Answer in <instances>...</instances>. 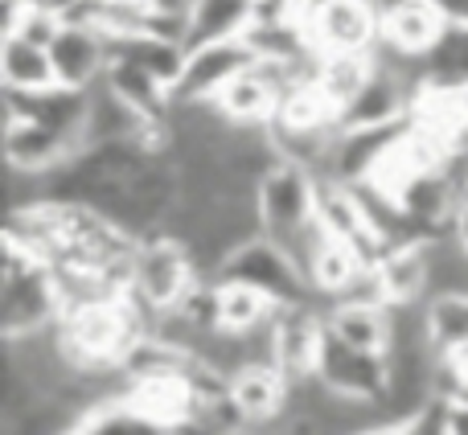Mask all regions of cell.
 <instances>
[{
	"mask_svg": "<svg viewBox=\"0 0 468 435\" xmlns=\"http://www.w3.org/2000/svg\"><path fill=\"white\" fill-rule=\"evenodd\" d=\"M66 313L58 275L37 250H29L21 239L8 234L5 242V292H0V316H5V341L29 337L49 324H58Z\"/></svg>",
	"mask_w": 468,
	"mask_h": 435,
	"instance_id": "6da1fadb",
	"label": "cell"
},
{
	"mask_svg": "<svg viewBox=\"0 0 468 435\" xmlns=\"http://www.w3.org/2000/svg\"><path fill=\"white\" fill-rule=\"evenodd\" d=\"M202 283V267L194 263L189 247L173 234L156 230L136 242V259H132V296L153 313H173L189 292Z\"/></svg>",
	"mask_w": 468,
	"mask_h": 435,
	"instance_id": "7a4b0ae2",
	"label": "cell"
},
{
	"mask_svg": "<svg viewBox=\"0 0 468 435\" xmlns=\"http://www.w3.org/2000/svg\"><path fill=\"white\" fill-rule=\"evenodd\" d=\"M374 66H378L374 54H316L313 82L329 95V103L337 107V111H346V103L366 87Z\"/></svg>",
	"mask_w": 468,
	"mask_h": 435,
	"instance_id": "d6986e66",
	"label": "cell"
},
{
	"mask_svg": "<svg viewBox=\"0 0 468 435\" xmlns=\"http://www.w3.org/2000/svg\"><path fill=\"white\" fill-rule=\"evenodd\" d=\"M423 82L468 87V25H448L440 46L423 58Z\"/></svg>",
	"mask_w": 468,
	"mask_h": 435,
	"instance_id": "ffe728a7",
	"label": "cell"
},
{
	"mask_svg": "<svg viewBox=\"0 0 468 435\" xmlns=\"http://www.w3.org/2000/svg\"><path fill=\"white\" fill-rule=\"evenodd\" d=\"M87 107H90V90L82 87H41V90H8L5 87V111L8 123L13 120H33L46 123L54 132H66L70 140L82 144V123H87Z\"/></svg>",
	"mask_w": 468,
	"mask_h": 435,
	"instance_id": "9c48e42d",
	"label": "cell"
},
{
	"mask_svg": "<svg viewBox=\"0 0 468 435\" xmlns=\"http://www.w3.org/2000/svg\"><path fill=\"white\" fill-rule=\"evenodd\" d=\"M255 21V0H194L186 21V49L239 41L250 33Z\"/></svg>",
	"mask_w": 468,
	"mask_h": 435,
	"instance_id": "9a60e30c",
	"label": "cell"
},
{
	"mask_svg": "<svg viewBox=\"0 0 468 435\" xmlns=\"http://www.w3.org/2000/svg\"><path fill=\"white\" fill-rule=\"evenodd\" d=\"M214 280H234V283H247V288L263 292L267 300H275L280 308H296V304H313V283L304 280L300 263L280 247L275 239L259 234V239L242 242L239 250L218 267Z\"/></svg>",
	"mask_w": 468,
	"mask_h": 435,
	"instance_id": "3957f363",
	"label": "cell"
},
{
	"mask_svg": "<svg viewBox=\"0 0 468 435\" xmlns=\"http://www.w3.org/2000/svg\"><path fill=\"white\" fill-rule=\"evenodd\" d=\"M66 435H173V431L165 423H156L153 415H144L123 395V398H107V403H90Z\"/></svg>",
	"mask_w": 468,
	"mask_h": 435,
	"instance_id": "2e32d148",
	"label": "cell"
},
{
	"mask_svg": "<svg viewBox=\"0 0 468 435\" xmlns=\"http://www.w3.org/2000/svg\"><path fill=\"white\" fill-rule=\"evenodd\" d=\"M74 153H82V144L70 140L66 132H54L33 120L5 123V156H8V169H16V173H37V177H46V173L62 169Z\"/></svg>",
	"mask_w": 468,
	"mask_h": 435,
	"instance_id": "8fae6325",
	"label": "cell"
},
{
	"mask_svg": "<svg viewBox=\"0 0 468 435\" xmlns=\"http://www.w3.org/2000/svg\"><path fill=\"white\" fill-rule=\"evenodd\" d=\"M464 186H468V169H464Z\"/></svg>",
	"mask_w": 468,
	"mask_h": 435,
	"instance_id": "603a6c76",
	"label": "cell"
},
{
	"mask_svg": "<svg viewBox=\"0 0 468 435\" xmlns=\"http://www.w3.org/2000/svg\"><path fill=\"white\" fill-rule=\"evenodd\" d=\"M227 395L234 398V407L247 423H275L288 411L292 378L275 362H250L239 374H230Z\"/></svg>",
	"mask_w": 468,
	"mask_h": 435,
	"instance_id": "7c38bea8",
	"label": "cell"
},
{
	"mask_svg": "<svg viewBox=\"0 0 468 435\" xmlns=\"http://www.w3.org/2000/svg\"><path fill=\"white\" fill-rule=\"evenodd\" d=\"M304 33L316 54H374L382 41V0H308Z\"/></svg>",
	"mask_w": 468,
	"mask_h": 435,
	"instance_id": "277c9868",
	"label": "cell"
},
{
	"mask_svg": "<svg viewBox=\"0 0 468 435\" xmlns=\"http://www.w3.org/2000/svg\"><path fill=\"white\" fill-rule=\"evenodd\" d=\"M49 58H54V74L62 87H82L90 90L112 66V37L99 25L66 16L62 29L49 41Z\"/></svg>",
	"mask_w": 468,
	"mask_h": 435,
	"instance_id": "52a82bcc",
	"label": "cell"
},
{
	"mask_svg": "<svg viewBox=\"0 0 468 435\" xmlns=\"http://www.w3.org/2000/svg\"><path fill=\"white\" fill-rule=\"evenodd\" d=\"M436 5L452 25H468V0H436Z\"/></svg>",
	"mask_w": 468,
	"mask_h": 435,
	"instance_id": "7402d4cb",
	"label": "cell"
},
{
	"mask_svg": "<svg viewBox=\"0 0 468 435\" xmlns=\"http://www.w3.org/2000/svg\"><path fill=\"white\" fill-rule=\"evenodd\" d=\"M321 337H324V316L313 313V304L280 308L271 324V345H275V366L288 374L292 382L316 374V357H321Z\"/></svg>",
	"mask_w": 468,
	"mask_h": 435,
	"instance_id": "30bf717a",
	"label": "cell"
},
{
	"mask_svg": "<svg viewBox=\"0 0 468 435\" xmlns=\"http://www.w3.org/2000/svg\"><path fill=\"white\" fill-rule=\"evenodd\" d=\"M316 378L346 398H366V403H374V398H382V390H387V354L357 349V345H349V341H341L337 333L324 329L321 357H316Z\"/></svg>",
	"mask_w": 468,
	"mask_h": 435,
	"instance_id": "8992f818",
	"label": "cell"
},
{
	"mask_svg": "<svg viewBox=\"0 0 468 435\" xmlns=\"http://www.w3.org/2000/svg\"><path fill=\"white\" fill-rule=\"evenodd\" d=\"M428 324H431V341H436L440 354H448L452 345L468 341V296H431Z\"/></svg>",
	"mask_w": 468,
	"mask_h": 435,
	"instance_id": "44dd1931",
	"label": "cell"
},
{
	"mask_svg": "<svg viewBox=\"0 0 468 435\" xmlns=\"http://www.w3.org/2000/svg\"><path fill=\"white\" fill-rule=\"evenodd\" d=\"M378 296L387 304H420L428 300V239H399L374 263Z\"/></svg>",
	"mask_w": 468,
	"mask_h": 435,
	"instance_id": "4fadbf2b",
	"label": "cell"
},
{
	"mask_svg": "<svg viewBox=\"0 0 468 435\" xmlns=\"http://www.w3.org/2000/svg\"><path fill=\"white\" fill-rule=\"evenodd\" d=\"M218 283V329L227 333H255L280 316V304L267 300L263 292L247 288V283L234 280H214Z\"/></svg>",
	"mask_w": 468,
	"mask_h": 435,
	"instance_id": "ac0fdd59",
	"label": "cell"
},
{
	"mask_svg": "<svg viewBox=\"0 0 468 435\" xmlns=\"http://www.w3.org/2000/svg\"><path fill=\"white\" fill-rule=\"evenodd\" d=\"M324 329L337 333L341 341L370 354H387L390 345V304L382 300H337L324 313Z\"/></svg>",
	"mask_w": 468,
	"mask_h": 435,
	"instance_id": "5bb4252c",
	"label": "cell"
},
{
	"mask_svg": "<svg viewBox=\"0 0 468 435\" xmlns=\"http://www.w3.org/2000/svg\"><path fill=\"white\" fill-rule=\"evenodd\" d=\"M448 16L436 0H382V49L403 58H428L448 33Z\"/></svg>",
	"mask_w": 468,
	"mask_h": 435,
	"instance_id": "ba28073f",
	"label": "cell"
},
{
	"mask_svg": "<svg viewBox=\"0 0 468 435\" xmlns=\"http://www.w3.org/2000/svg\"><path fill=\"white\" fill-rule=\"evenodd\" d=\"M250 62H255V49L247 46V37L186 49V66L173 82V103H214Z\"/></svg>",
	"mask_w": 468,
	"mask_h": 435,
	"instance_id": "5b68a950",
	"label": "cell"
},
{
	"mask_svg": "<svg viewBox=\"0 0 468 435\" xmlns=\"http://www.w3.org/2000/svg\"><path fill=\"white\" fill-rule=\"evenodd\" d=\"M0 79H5L8 90H41L54 87V58H49V46H37L29 37H5V49H0Z\"/></svg>",
	"mask_w": 468,
	"mask_h": 435,
	"instance_id": "e0dca14e",
	"label": "cell"
}]
</instances>
